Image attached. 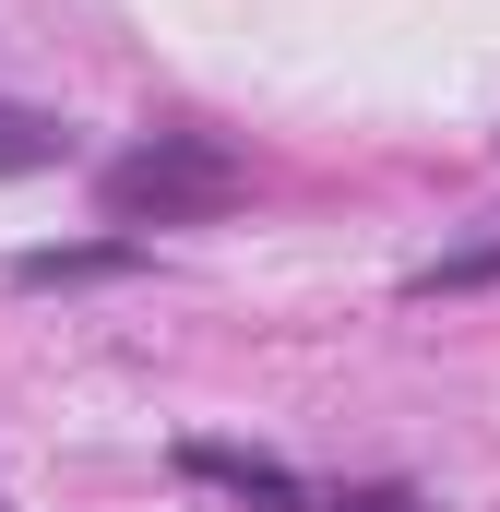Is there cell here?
<instances>
[{"label": "cell", "instance_id": "6da1fadb", "mask_svg": "<svg viewBox=\"0 0 500 512\" xmlns=\"http://www.w3.org/2000/svg\"><path fill=\"white\" fill-rule=\"evenodd\" d=\"M250 179L239 155L215 143V131H155V143H131L120 167L96 179V203H108V227H203V215H227Z\"/></svg>", "mask_w": 500, "mask_h": 512}, {"label": "cell", "instance_id": "7a4b0ae2", "mask_svg": "<svg viewBox=\"0 0 500 512\" xmlns=\"http://www.w3.org/2000/svg\"><path fill=\"white\" fill-rule=\"evenodd\" d=\"M179 477H203V489H227L250 512H417V489H310V477H286L274 453H239V441H179Z\"/></svg>", "mask_w": 500, "mask_h": 512}, {"label": "cell", "instance_id": "3957f363", "mask_svg": "<svg viewBox=\"0 0 500 512\" xmlns=\"http://www.w3.org/2000/svg\"><path fill=\"white\" fill-rule=\"evenodd\" d=\"M131 262H143V239H72V251H24L12 286H108V274H131Z\"/></svg>", "mask_w": 500, "mask_h": 512}, {"label": "cell", "instance_id": "277c9868", "mask_svg": "<svg viewBox=\"0 0 500 512\" xmlns=\"http://www.w3.org/2000/svg\"><path fill=\"white\" fill-rule=\"evenodd\" d=\"M36 167H72V120H48V108H0V179H36Z\"/></svg>", "mask_w": 500, "mask_h": 512}, {"label": "cell", "instance_id": "5b68a950", "mask_svg": "<svg viewBox=\"0 0 500 512\" xmlns=\"http://www.w3.org/2000/svg\"><path fill=\"white\" fill-rule=\"evenodd\" d=\"M489 274H500V227H489V239H465V251H441V262H417L405 286H417V298H453V286H489Z\"/></svg>", "mask_w": 500, "mask_h": 512}, {"label": "cell", "instance_id": "8992f818", "mask_svg": "<svg viewBox=\"0 0 500 512\" xmlns=\"http://www.w3.org/2000/svg\"><path fill=\"white\" fill-rule=\"evenodd\" d=\"M0 512H12V501H0Z\"/></svg>", "mask_w": 500, "mask_h": 512}]
</instances>
